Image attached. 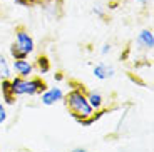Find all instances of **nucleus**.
<instances>
[{"label": "nucleus", "mask_w": 154, "mask_h": 152, "mask_svg": "<svg viewBox=\"0 0 154 152\" xmlns=\"http://www.w3.org/2000/svg\"><path fill=\"white\" fill-rule=\"evenodd\" d=\"M94 75L100 80H106V79L114 75V68H112L111 65L104 64V62H100V64H97L96 67H94Z\"/></svg>", "instance_id": "5"}, {"label": "nucleus", "mask_w": 154, "mask_h": 152, "mask_svg": "<svg viewBox=\"0 0 154 152\" xmlns=\"http://www.w3.org/2000/svg\"><path fill=\"white\" fill-rule=\"evenodd\" d=\"M66 105L67 109L70 110L72 117L75 119L77 122L82 120V119L92 115V107L89 105L87 97L84 95V92L81 89H75V90H70L66 97Z\"/></svg>", "instance_id": "1"}, {"label": "nucleus", "mask_w": 154, "mask_h": 152, "mask_svg": "<svg viewBox=\"0 0 154 152\" xmlns=\"http://www.w3.org/2000/svg\"><path fill=\"white\" fill-rule=\"evenodd\" d=\"M14 68L19 72L20 77H29L32 74V70H34V67H32L25 59H23V60H14Z\"/></svg>", "instance_id": "8"}, {"label": "nucleus", "mask_w": 154, "mask_h": 152, "mask_svg": "<svg viewBox=\"0 0 154 152\" xmlns=\"http://www.w3.org/2000/svg\"><path fill=\"white\" fill-rule=\"evenodd\" d=\"M87 102L92 109L99 110L100 107H102V104H104V99H102V95H100L99 92H91V94L87 95Z\"/></svg>", "instance_id": "10"}, {"label": "nucleus", "mask_w": 154, "mask_h": 152, "mask_svg": "<svg viewBox=\"0 0 154 152\" xmlns=\"http://www.w3.org/2000/svg\"><path fill=\"white\" fill-rule=\"evenodd\" d=\"M70 152H89V150H85V149H81V147H79V149H74V150H70Z\"/></svg>", "instance_id": "18"}, {"label": "nucleus", "mask_w": 154, "mask_h": 152, "mask_svg": "<svg viewBox=\"0 0 154 152\" xmlns=\"http://www.w3.org/2000/svg\"><path fill=\"white\" fill-rule=\"evenodd\" d=\"M15 45L19 47L22 52H25L29 55V53L34 52L35 45H34V38L30 37V34H29L23 27H19L15 30Z\"/></svg>", "instance_id": "2"}, {"label": "nucleus", "mask_w": 154, "mask_h": 152, "mask_svg": "<svg viewBox=\"0 0 154 152\" xmlns=\"http://www.w3.org/2000/svg\"><path fill=\"white\" fill-rule=\"evenodd\" d=\"M2 94H4V100L7 104H14L15 100V95L12 92V85H10V80L8 79H4L2 80Z\"/></svg>", "instance_id": "9"}, {"label": "nucleus", "mask_w": 154, "mask_h": 152, "mask_svg": "<svg viewBox=\"0 0 154 152\" xmlns=\"http://www.w3.org/2000/svg\"><path fill=\"white\" fill-rule=\"evenodd\" d=\"M10 67H8L7 60H5L4 55H0V79H10Z\"/></svg>", "instance_id": "11"}, {"label": "nucleus", "mask_w": 154, "mask_h": 152, "mask_svg": "<svg viewBox=\"0 0 154 152\" xmlns=\"http://www.w3.org/2000/svg\"><path fill=\"white\" fill-rule=\"evenodd\" d=\"M37 68L40 74H47L50 70V62L47 57H44V55H40V57L37 59Z\"/></svg>", "instance_id": "12"}, {"label": "nucleus", "mask_w": 154, "mask_h": 152, "mask_svg": "<svg viewBox=\"0 0 154 152\" xmlns=\"http://www.w3.org/2000/svg\"><path fill=\"white\" fill-rule=\"evenodd\" d=\"M10 53H12V57L15 59V60H23V59H27V53L22 52V50H20L19 47L15 45V44H12V47H10Z\"/></svg>", "instance_id": "13"}, {"label": "nucleus", "mask_w": 154, "mask_h": 152, "mask_svg": "<svg viewBox=\"0 0 154 152\" xmlns=\"http://www.w3.org/2000/svg\"><path fill=\"white\" fill-rule=\"evenodd\" d=\"M136 2H139V4H143V5H147L151 0H136Z\"/></svg>", "instance_id": "17"}, {"label": "nucleus", "mask_w": 154, "mask_h": 152, "mask_svg": "<svg viewBox=\"0 0 154 152\" xmlns=\"http://www.w3.org/2000/svg\"><path fill=\"white\" fill-rule=\"evenodd\" d=\"M64 99V94L59 87H54V89H49V90H44L42 94V104L44 105H54L55 102Z\"/></svg>", "instance_id": "3"}, {"label": "nucleus", "mask_w": 154, "mask_h": 152, "mask_svg": "<svg viewBox=\"0 0 154 152\" xmlns=\"http://www.w3.org/2000/svg\"><path fill=\"white\" fill-rule=\"evenodd\" d=\"M5 119H7V112H5V107L0 104V124L5 122Z\"/></svg>", "instance_id": "15"}, {"label": "nucleus", "mask_w": 154, "mask_h": 152, "mask_svg": "<svg viewBox=\"0 0 154 152\" xmlns=\"http://www.w3.org/2000/svg\"><path fill=\"white\" fill-rule=\"evenodd\" d=\"M109 52H111V44H104L102 49H100V53H102V55H107Z\"/></svg>", "instance_id": "16"}, {"label": "nucleus", "mask_w": 154, "mask_h": 152, "mask_svg": "<svg viewBox=\"0 0 154 152\" xmlns=\"http://www.w3.org/2000/svg\"><path fill=\"white\" fill-rule=\"evenodd\" d=\"M137 45H141L143 49H152L154 47V35L151 30H141V34L137 35Z\"/></svg>", "instance_id": "6"}, {"label": "nucleus", "mask_w": 154, "mask_h": 152, "mask_svg": "<svg viewBox=\"0 0 154 152\" xmlns=\"http://www.w3.org/2000/svg\"><path fill=\"white\" fill-rule=\"evenodd\" d=\"M10 85H12V92L14 95H22L27 92V80L25 77H15V79L10 80Z\"/></svg>", "instance_id": "7"}, {"label": "nucleus", "mask_w": 154, "mask_h": 152, "mask_svg": "<svg viewBox=\"0 0 154 152\" xmlns=\"http://www.w3.org/2000/svg\"><path fill=\"white\" fill-rule=\"evenodd\" d=\"M92 14H94V15H97V17H100V19H104V17H106V12H104V7H102V5H94Z\"/></svg>", "instance_id": "14"}, {"label": "nucleus", "mask_w": 154, "mask_h": 152, "mask_svg": "<svg viewBox=\"0 0 154 152\" xmlns=\"http://www.w3.org/2000/svg\"><path fill=\"white\" fill-rule=\"evenodd\" d=\"M45 89H47V84L42 79H30V80H27V92L25 94H29V95L42 94Z\"/></svg>", "instance_id": "4"}]
</instances>
